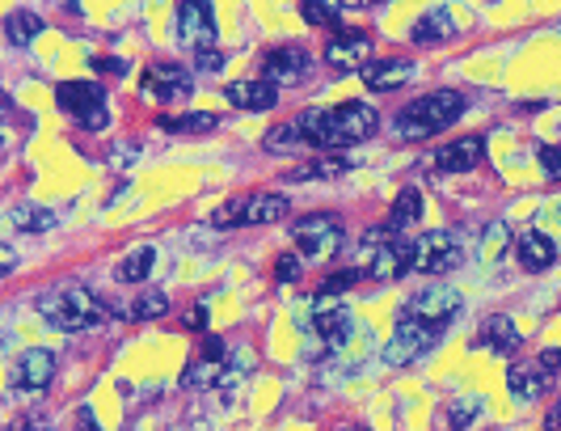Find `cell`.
<instances>
[{
  "label": "cell",
  "instance_id": "obj_1",
  "mask_svg": "<svg viewBox=\"0 0 561 431\" xmlns=\"http://www.w3.org/2000/svg\"><path fill=\"white\" fill-rule=\"evenodd\" d=\"M376 111L367 102H342V106H317L296 118L300 136L312 148H346V144H359L376 132Z\"/></svg>",
  "mask_w": 561,
  "mask_h": 431
},
{
  "label": "cell",
  "instance_id": "obj_2",
  "mask_svg": "<svg viewBox=\"0 0 561 431\" xmlns=\"http://www.w3.org/2000/svg\"><path fill=\"white\" fill-rule=\"evenodd\" d=\"M38 314L64 334H81V330H93L106 321V300L84 284H56L51 292L38 296Z\"/></svg>",
  "mask_w": 561,
  "mask_h": 431
},
{
  "label": "cell",
  "instance_id": "obj_3",
  "mask_svg": "<svg viewBox=\"0 0 561 431\" xmlns=\"http://www.w3.org/2000/svg\"><path fill=\"white\" fill-rule=\"evenodd\" d=\"M460 115H465V93H456V89H435V93H422L419 102H410V106L397 115L393 127L405 140H435V136L448 132Z\"/></svg>",
  "mask_w": 561,
  "mask_h": 431
},
{
  "label": "cell",
  "instance_id": "obj_4",
  "mask_svg": "<svg viewBox=\"0 0 561 431\" xmlns=\"http://www.w3.org/2000/svg\"><path fill=\"white\" fill-rule=\"evenodd\" d=\"M291 212V200L279 191H253V195H237V200L220 203L211 212L216 229H245V225H279Z\"/></svg>",
  "mask_w": 561,
  "mask_h": 431
},
{
  "label": "cell",
  "instance_id": "obj_5",
  "mask_svg": "<svg viewBox=\"0 0 561 431\" xmlns=\"http://www.w3.org/2000/svg\"><path fill=\"white\" fill-rule=\"evenodd\" d=\"M56 106L64 111V118H72L84 132H102L111 123V102H106V89L98 81H64V86H56Z\"/></svg>",
  "mask_w": 561,
  "mask_h": 431
},
{
  "label": "cell",
  "instance_id": "obj_6",
  "mask_svg": "<svg viewBox=\"0 0 561 431\" xmlns=\"http://www.w3.org/2000/svg\"><path fill=\"white\" fill-rule=\"evenodd\" d=\"M439 339H444L439 326H426V321H419V317L397 314L393 339H389V347H385V360H389L393 368L419 364V360H426V355L439 347Z\"/></svg>",
  "mask_w": 561,
  "mask_h": 431
},
{
  "label": "cell",
  "instance_id": "obj_7",
  "mask_svg": "<svg viewBox=\"0 0 561 431\" xmlns=\"http://www.w3.org/2000/svg\"><path fill=\"white\" fill-rule=\"evenodd\" d=\"M351 330H355V317H351L346 305H325V300H317V314L309 317V347H305V360L317 364L321 355L342 351L346 339H351Z\"/></svg>",
  "mask_w": 561,
  "mask_h": 431
},
{
  "label": "cell",
  "instance_id": "obj_8",
  "mask_svg": "<svg viewBox=\"0 0 561 431\" xmlns=\"http://www.w3.org/2000/svg\"><path fill=\"white\" fill-rule=\"evenodd\" d=\"M465 262V237L456 229H431L414 241V271L422 275H451Z\"/></svg>",
  "mask_w": 561,
  "mask_h": 431
},
{
  "label": "cell",
  "instance_id": "obj_9",
  "mask_svg": "<svg viewBox=\"0 0 561 431\" xmlns=\"http://www.w3.org/2000/svg\"><path fill=\"white\" fill-rule=\"evenodd\" d=\"M291 241H296V254L305 262L325 259L342 246V220L334 212H309V216H300L291 225Z\"/></svg>",
  "mask_w": 561,
  "mask_h": 431
},
{
  "label": "cell",
  "instance_id": "obj_10",
  "mask_svg": "<svg viewBox=\"0 0 561 431\" xmlns=\"http://www.w3.org/2000/svg\"><path fill=\"white\" fill-rule=\"evenodd\" d=\"M401 314H410V317H419V321H426V326H439V330H448L451 326V317L460 314V292L451 284H426L419 287L410 300H405V309Z\"/></svg>",
  "mask_w": 561,
  "mask_h": 431
},
{
  "label": "cell",
  "instance_id": "obj_11",
  "mask_svg": "<svg viewBox=\"0 0 561 431\" xmlns=\"http://www.w3.org/2000/svg\"><path fill=\"white\" fill-rule=\"evenodd\" d=\"M216 4H207V0H186V4H178V43L182 47H191V52H207V47H216Z\"/></svg>",
  "mask_w": 561,
  "mask_h": 431
},
{
  "label": "cell",
  "instance_id": "obj_12",
  "mask_svg": "<svg viewBox=\"0 0 561 431\" xmlns=\"http://www.w3.org/2000/svg\"><path fill=\"white\" fill-rule=\"evenodd\" d=\"M144 98L148 102H157V106H178V102H186L191 93H195V81H191V72L182 68V64H152L148 72H144Z\"/></svg>",
  "mask_w": 561,
  "mask_h": 431
},
{
  "label": "cell",
  "instance_id": "obj_13",
  "mask_svg": "<svg viewBox=\"0 0 561 431\" xmlns=\"http://www.w3.org/2000/svg\"><path fill=\"white\" fill-rule=\"evenodd\" d=\"M325 64L334 72H367L371 68V34L367 30H337L325 43Z\"/></svg>",
  "mask_w": 561,
  "mask_h": 431
},
{
  "label": "cell",
  "instance_id": "obj_14",
  "mask_svg": "<svg viewBox=\"0 0 561 431\" xmlns=\"http://www.w3.org/2000/svg\"><path fill=\"white\" fill-rule=\"evenodd\" d=\"M367 271H371V280H401L405 271H414V241H405V237H393V241H380V246H371L367 250Z\"/></svg>",
  "mask_w": 561,
  "mask_h": 431
},
{
  "label": "cell",
  "instance_id": "obj_15",
  "mask_svg": "<svg viewBox=\"0 0 561 431\" xmlns=\"http://www.w3.org/2000/svg\"><path fill=\"white\" fill-rule=\"evenodd\" d=\"M309 68L312 56L305 47H275V52L262 56V72H266L271 86H300L309 77Z\"/></svg>",
  "mask_w": 561,
  "mask_h": 431
},
{
  "label": "cell",
  "instance_id": "obj_16",
  "mask_svg": "<svg viewBox=\"0 0 561 431\" xmlns=\"http://www.w3.org/2000/svg\"><path fill=\"white\" fill-rule=\"evenodd\" d=\"M481 157H485V140L481 136H460V140L451 144H439L435 157H431V166L439 173H469L481 166Z\"/></svg>",
  "mask_w": 561,
  "mask_h": 431
},
{
  "label": "cell",
  "instance_id": "obj_17",
  "mask_svg": "<svg viewBox=\"0 0 561 431\" xmlns=\"http://www.w3.org/2000/svg\"><path fill=\"white\" fill-rule=\"evenodd\" d=\"M13 381H18L22 389H47V385L56 381V351H47V347L22 351V360L13 364Z\"/></svg>",
  "mask_w": 561,
  "mask_h": 431
},
{
  "label": "cell",
  "instance_id": "obj_18",
  "mask_svg": "<svg viewBox=\"0 0 561 431\" xmlns=\"http://www.w3.org/2000/svg\"><path fill=\"white\" fill-rule=\"evenodd\" d=\"M225 98L237 106V111H275L279 86H271L266 77H250V81H232V86H225Z\"/></svg>",
  "mask_w": 561,
  "mask_h": 431
},
{
  "label": "cell",
  "instance_id": "obj_19",
  "mask_svg": "<svg viewBox=\"0 0 561 431\" xmlns=\"http://www.w3.org/2000/svg\"><path fill=\"white\" fill-rule=\"evenodd\" d=\"M414 64L401 56H389V59H371V68L364 72V86L371 89V93H393V89L410 86L414 81Z\"/></svg>",
  "mask_w": 561,
  "mask_h": 431
},
{
  "label": "cell",
  "instance_id": "obj_20",
  "mask_svg": "<svg viewBox=\"0 0 561 431\" xmlns=\"http://www.w3.org/2000/svg\"><path fill=\"white\" fill-rule=\"evenodd\" d=\"M506 389H511L519 402H540V398L549 394V373L540 368V360H536V364H515V368L506 373Z\"/></svg>",
  "mask_w": 561,
  "mask_h": 431
},
{
  "label": "cell",
  "instance_id": "obj_21",
  "mask_svg": "<svg viewBox=\"0 0 561 431\" xmlns=\"http://www.w3.org/2000/svg\"><path fill=\"white\" fill-rule=\"evenodd\" d=\"M451 34H456V18H451V9L444 4H435V9H426L414 30H410V38L419 43V47H435V43H448Z\"/></svg>",
  "mask_w": 561,
  "mask_h": 431
},
{
  "label": "cell",
  "instance_id": "obj_22",
  "mask_svg": "<svg viewBox=\"0 0 561 431\" xmlns=\"http://www.w3.org/2000/svg\"><path fill=\"white\" fill-rule=\"evenodd\" d=\"M515 254H519V266H524V271H549V266L558 262V246H553V237H545L540 229H528L519 237Z\"/></svg>",
  "mask_w": 561,
  "mask_h": 431
},
{
  "label": "cell",
  "instance_id": "obj_23",
  "mask_svg": "<svg viewBox=\"0 0 561 431\" xmlns=\"http://www.w3.org/2000/svg\"><path fill=\"white\" fill-rule=\"evenodd\" d=\"M481 347L494 351V355H515V351H519V330H515V321L506 314L490 317V321L481 326Z\"/></svg>",
  "mask_w": 561,
  "mask_h": 431
},
{
  "label": "cell",
  "instance_id": "obj_24",
  "mask_svg": "<svg viewBox=\"0 0 561 431\" xmlns=\"http://www.w3.org/2000/svg\"><path fill=\"white\" fill-rule=\"evenodd\" d=\"M43 30H47V22H43L34 9H13V13L4 18V38H9L13 47H30Z\"/></svg>",
  "mask_w": 561,
  "mask_h": 431
},
{
  "label": "cell",
  "instance_id": "obj_25",
  "mask_svg": "<svg viewBox=\"0 0 561 431\" xmlns=\"http://www.w3.org/2000/svg\"><path fill=\"white\" fill-rule=\"evenodd\" d=\"M422 220V191L419 186H405L401 195L393 200V212H389V229L393 232H405L414 229Z\"/></svg>",
  "mask_w": 561,
  "mask_h": 431
},
{
  "label": "cell",
  "instance_id": "obj_26",
  "mask_svg": "<svg viewBox=\"0 0 561 431\" xmlns=\"http://www.w3.org/2000/svg\"><path fill=\"white\" fill-rule=\"evenodd\" d=\"M152 262H157V250H152V246H136L127 259L114 266V280H123V284H144V280L152 275Z\"/></svg>",
  "mask_w": 561,
  "mask_h": 431
},
{
  "label": "cell",
  "instance_id": "obj_27",
  "mask_svg": "<svg viewBox=\"0 0 561 431\" xmlns=\"http://www.w3.org/2000/svg\"><path fill=\"white\" fill-rule=\"evenodd\" d=\"M342 9H346V4H337V0H305V4H300V18H305L309 26H337V22H342Z\"/></svg>",
  "mask_w": 561,
  "mask_h": 431
},
{
  "label": "cell",
  "instance_id": "obj_28",
  "mask_svg": "<svg viewBox=\"0 0 561 431\" xmlns=\"http://www.w3.org/2000/svg\"><path fill=\"white\" fill-rule=\"evenodd\" d=\"M161 314H169V296L165 292H140L136 300H131V309H127V317L131 321H152V317H161Z\"/></svg>",
  "mask_w": 561,
  "mask_h": 431
},
{
  "label": "cell",
  "instance_id": "obj_29",
  "mask_svg": "<svg viewBox=\"0 0 561 431\" xmlns=\"http://www.w3.org/2000/svg\"><path fill=\"white\" fill-rule=\"evenodd\" d=\"M305 144H309V140L300 136V127H296V123H287V127H275V132H266L262 148H266V152H300Z\"/></svg>",
  "mask_w": 561,
  "mask_h": 431
},
{
  "label": "cell",
  "instance_id": "obj_30",
  "mask_svg": "<svg viewBox=\"0 0 561 431\" xmlns=\"http://www.w3.org/2000/svg\"><path fill=\"white\" fill-rule=\"evenodd\" d=\"M157 127H165V132H211L216 115H203V111H195V115H161Z\"/></svg>",
  "mask_w": 561,
  "mask_h": 431
},
{
  "label": "cell",
  "instance_id": "obj_31",
  "mask_svg": "<svg viewBox=\"0 0 561 431\" xmlns=\"http://www.w3.org/2000/svg\"><path fill=\"white\" fill-rule=\"evenodd\" d=\"M13 225L22 232H43L56 225V212H47V207H18L13 212Z\"/></svg>",
  "mask_w": 561,
  "mask_h": 431
},
{
  "label": "cell",
  "instance_id": "obj_32",
  "mask_svg": "<svg viewBox=\"0 0 561 431\" xmlns=\"http://www.w3.org/2000/svg\"><path fill=\"white\" fill-rule=\"evenodd\" d=\"M355 166L351 157H321V161H312L305 170L296 173V182H305V178H337V173H346Z\"/></svg>",
  "mask_w": 561,
  "mask_h": 431
},
{
  "label": "cell",
  "instance_id": "obj_33",
  "mask_svg": "<svg viewBox=\"0 0 561 431\" xmlns=\"http://www.w3.org/2000/svg\"><path fill=\"white\" fill-rule=\"evenodd\" d=\"M355 280H359V271H334V275L321 284V300H330L334 292H346V287L355 284Z\"/></svg>",
  "mask_w": 561,
  "mask_h": 431
},
{
  "label": "cell",
  "instance_id": "obj_34",
  "mask_svg": "<svg viewBox=\"0 0 561 431\" xmlns=\"http://www.w3.org/2000/svg\"><path fill=\"white\" fill-rule=\"evenodd\" d=\"M540 170L549 173L553 182H561V144H549V148H540Z\"/></svg>",
  "mask_w": 561,
  "mask_h": 431
},
{
  "label": "cell",
  "instance_id": "obj_35",
  "mask_svg": "<svg viewBox=\"0 0 561 431\" xmlns=\"http://www.w3.org/2000/svg\"><path fill=\"white\" fill-rule=\"evenodd\" d=\"M300 254H283L279 262H275V275H279V284H291L296 275H300Z\"/></svg>",
  "mask_w": 561,
  "mask_h": 431
},
{
  "label": "cell",
  "instance_id": "obj_36",
  "mask_svg": "<svg viewBox=\"0 0 561 431\" xmlns=\"http://www.w3.org/2000/svg\"><path fill=\"white\" fill-rule=\"evenodd\" d=\"M207 321H211V309H207V305H191V309L182 314V326H186V330H207Z\"/></svg>",
  "mask_w": 561,
  "mask_h": 431
},
{
  "label": "cell",
  "instance_id": "obj_37",
  "mask_svg": "<svg viewBox=\"0 0 561 431\" xmlns=\"http://www.w3.org/2000/svg\"><path fill=\"white\" fill-rule=\"evenodd\" d=\"M195 68H198V72H220V68H225V56H220L216 47H207V52H195Z\"/></svg>",
  "mask_w": 561,
  "mask_h": 431
},
{
  "label": "cell",
  "instance_id": "obj_38",
  "mask_svg": "<svg viewBox=\"0 0 561 431\" xmlns=\"http://www.w3.org/2000/svg\"><path fill=\"white\" fill-rule=\"evenodd\" d=\"M473 410H481V402H478V398H473V402H469V398H465V402H456V406H451V428H465V423H469V419H473Z\"/></svg>",
  "mask_w": 561,
  "mask_h": 431
},
{
  "label": "cell",
  "instance_id": "obj_39",
  "mask_svg": "<svg viewBox=\"0 0 561 431\" xmlns=\"http://www.w3.org/2000/svg\"><path fill=\"white\" fill-rule=\"evenodd\" d=\"M89 64H93V72H127V64H123V59H111V56H93Z\"/></svg>",
  "mask_w": 561,
  "mask_h": 431
},
{
  "label": "cell",
  "instance_id": "obj_40",
  "mask_svg": "<svg viewBox=\"0 0 561 431\" xmlns=\"http://www.w3.org/2000/svg\"><path fill=\"white\" fill-rule=\"evenodd\" d=\"M540 368H545V373H561V347L540 351Z\"/></svg>",
  "mask_w": 561,
  "mask_h": 431
},
{
  "label": "cell",
  "instance_id": "obj_41",
  "mask_svg": "<svg viewBox=\"0 0 561 431\" xmlns=\"http://www.w3.org/2000/svg\"><path fill=\"white\" fill-rule=\"evenodd\" d=\"M77 431H102V428H98V419H93V410H89V406H84L81 415H77Z\"/></svg>",
  "mask_w": 561,
  "mask_h": 431
},
{
  "label": "cell",
  "instance_id": "obj_42",
  "mask_svg": "<svg viewBox=\"0 0 561 431\" xmlns=\"http://www.w3.org/2000/svg\"><path fill=\"white\" fill-rule=\"evenodd\" d=\"M545 428H549V431H561V406L553 410V415H549V419H545Z\"/></svg>",
  "mask_w": 561,
  "mask_h": 431
},
{
  "label": "cell",
  "instance_id": "obj_43",
  "mask_svg": "<svg viewBox=\"0 0 561 431\" xmlns=\"http://www.w3.org/2000/svg\"><path fill=\"white\" fill-rule=\"evenodd\" d=\"M342 431H371V428H342Z\"/></svg>",
  "mask_w": 561,
  "mask_h": 431
}]
</instances>
